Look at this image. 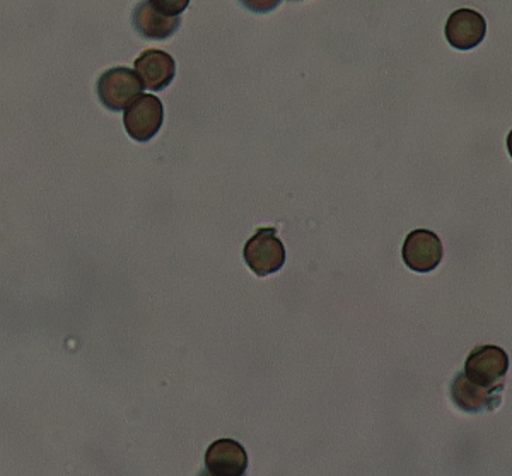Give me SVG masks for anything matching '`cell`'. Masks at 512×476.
<instances>
[{
	"label": "cell",
	"instance_id": "obj_10",
	"mask_svg": "<svg viewBox=\"0 0 512 476\" xmlns=\"http://www.w3.org/2000/svg\"><path fill=\"white\" fill-rule=\"evenodd\" d=\"M135 31L146 40H168L180 28V18H169L152 6L149 0H142L132 12Z\"/></svg>",
	"mask_w": 512,
	"mask_h": 476
},
{
	"label": "cell",
	"instance_id": "obj_13",
	"mask_svg": "<svg viewBox=\"0 0 512 476\" xmlns=\"http://www.w3.org/2000/svg\"><path fill=\"white\" fill-rule=\"evenodd\" d=\"M507 151H509V154H511L512 157V130L511 134H509V137H507Z\"/></svg>",
	"mask_w": 512,
	"mask_h": 476
},
{
	"label": "cell",
	"instance_id": "obj_11",
	"mask_svg": "<svg viewBox=\"0 0 512 476\" xmlns=\"http://www.w3.org/2000/svg\"><path fill=\"white\" fill-rule=\"evenodd\" d=\"M149 2L169 18H180L181 12L185 11L190 4V0H149Z\"/></svg>",
	"mask_w": 512,
	"mask_h": 476
},
{
	"label": "cell",
	"instance_id": "obj_12",
	"mask_svg": "<svg viewBox=\"0 0 512 476\" xmlns=\"http://www.w3.org/2000/svg\"><path fill=\"white\" fill-rule=\"evenodd\" d=\"M248 11L256 14H267L277 9L282 4V0H239Z\"/></svg>",
	"mask_w": 512,
	"mask_h": 476
},
{
	"label": "cell",
	"instance_id": "obj_9",
	"mask_svg": "<svg viewBox=\"0 0 512 476\" xmlns=\"http://www.w3.org/2000/svg\"><path fill=\"white\" fill-rule=\"evenodd\" d=\"M451 398L463 412H489L501 403V391L477 386L466 378L465 372H460L451 383Z\"/></svg>",
	"mask_w": 512,
	"mask_h": 476
},
{
	"label": "cell",
	"instance_id": "obj_3",
	"mask_svg": "<svg viewBox=\"0 0 512 476\" xmlns=\"http://www.w3.org/2000/svg\"><path fill=\"white\" fill-rule=\"evenodd\" d=\"M245 262L258 277L279 272L286 263V248L277 236L275 227H262L245 244Z\"/></svg>",
	"mask_w": 512,
	"mask_h": 476
},
{
	"label": "cell",
	"instance_id": "obj_8",
	"mask_svg": "<svg viewBox=\"0 0 512 476\" xmlns=\"http://www.w3.org/2000/svg\"><path fill=\"white\" fill-rule=\"evenodd\" d=\"M135 72L147 89L163 91L175 79V59L163 50H146L135 60Z\"/></svg>",
	"mask_w": 512,
	"mask_h": 476
},
{
	"label": "cell",
	"instance_id": "obj_7",
	"mask_svg": "<svg viewBox=\"0 0 512 476\" xmlns=\"http://www.w3.org/2000/svg\"><path fill=\"white\" fill-rule=\"evenodd\" d=\"M485 35L487 23L480 12L472 9L454 11L446 23V38L449 45L458 50H472L478 47Z\"/></svg>",
	"mask_w": 512,
	"mask_h": 476
},
{
	"label": "cell",
	"instance_id": "obj_5",
	"mask_svg": "<svg viewBox=\"0 0 512 476\" xmlns=\"http://www.w3.org/2000/svg\"><path fill=\"white\" fill-rule=\"evenodd\" d=\"M443 243L436 233L417 229L410 233L403 244V262L410 270L419 273L432 272L443 260Z\"/></svg>",
	"mask_w": 512,
	"mask_h": 476
},
{
	"label": "cell",
	"instance_id": "obj_4",
	"mask_svg": "<svg viewBox=\"0 0 512 476\" xmlns=\"http://www.w3.org/2000/svg\"><path fill=\"white\" fill-rule=\"evenodd\" d=\"M164 113L161 99L152 94H142L134 105L125 111L123 125L127 134L137 142H149L163 127Z\"/></svg>",
	"mask_w": 512,
	"mask_h": 476
},
{
	"label": "cell",
	"instance_id": "obj_1",
	"mask_svg": "<svg viewBox=\"0 0 512 476\" xmlns=\"http://www.w3.org/2000/svg\"><path fill=\"white\" fill-rule=\"evenodd\" d=\"M144 82L139 74L127 67L106 70L98 81L99 101L111 111H123L142 96Z\"/></svg>",
	"mask_w": 512,
	"mask_h": 476
},
{
	"label": "cell",
	"instance_id": "obj_2",
	"mask_svg": "<svg viewBox=\"0 0 512 476\" xmlns=\"http://www.w3.org/2000/svg\"><path fill=\"white\" fill-rule=\"evenodd\" d=\"M509 371V357L501 347L483 345L473 350L465 362V376L485 389L502 391Z\"/></svg>",
	"mask_w": 512,
	"mask_h": 476
},
{
	"label": "cell",
	"instance_id": "obj_6",
	"mask_svg": "<svg viewBox=\"0 0 512 476\" xmlns=\"http://www.w3.org/2000/svg\"><path fill=\"white\" fill-rule=\"evenodd\" d=\"M248 454L234 439L212 442L205 453V470L198 476H246Z\"/></svg>",
	"mask_w": 512,
	"mask_h": 476
}]
</instances>
